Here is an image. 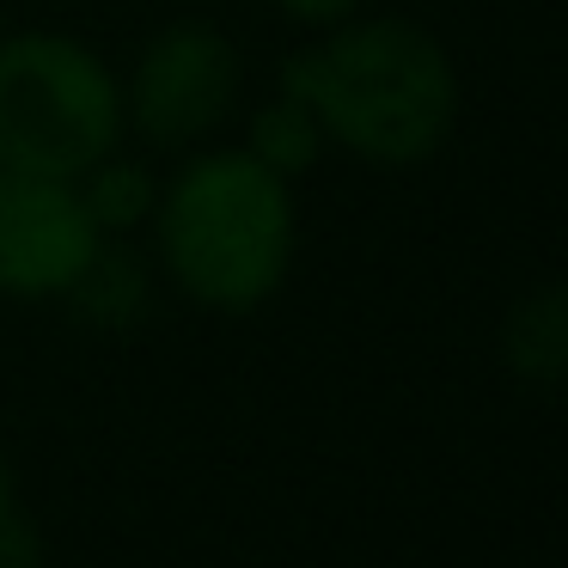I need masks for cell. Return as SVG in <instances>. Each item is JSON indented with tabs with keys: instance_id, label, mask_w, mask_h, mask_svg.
<instances>
[{
	"instance_id": "277c9868",
	"label": "cell",
	"mask_w": 568,
	"mask_h": 568,
	"mask_svg": "<svg viewBox=\"0 0 568 568\" xmlns=\"http://www.w3.org/2000/svg\"><path fill=\"white\" fill-rule=\"evenodd\" d=\"M239 99V50L214 26H165L141 50L123 116L153 148L202 141Z\"/></svg>"
},
{
	"instance_id": "8992f818",
	"label": "cell",
	"mask_w": 568,
	"mask_h": 568,
	"mask_svg": "<svg viewBox=\"0 0 568 568\" xmlns=\"http://www.w3.org/2000/svg\"><path fill=\"white\" fill-rule=\"evenodd\" d=\"M501 355H507V373L538 392H556L568 367V306H562V282H544L531 287L526 300H514L501 324Z\"/></svg>"
},
{
	"instance_id": "ba28073f",
	"label": "cell",
	"mask_w": 568,
	"mask_h": 568,
	"mask_svg": "<svg viewBox=\"0 0 568 568\" xmlns=\"http://www.w3.org/2000/svg\"><path fill=\"white\" fill-rule=\"evenodd\" d=\"M245 153H251V160H263L275 178H287V184H294V178H306L312 165H318L324 129H318V116H312L294 92H282L275 104H263V111L251 116Z\"/></svg>"
},
{
	"instance_id": "9c48e42d",
	"label": "cell",
	"mask_w": 568,
	"mask_h": 568,
	"mask_svg": "<svg viewBox=\"0 0 568 568\" xmlns=\"http://www.w3.org/2000/svg\"><path fill=\"white\" fill-rule=\"evenodd\" d=\"M80 202H87V214H92L99 233H129V226H141L153 214L160 190H153V178L141 172V165L104 153V160L80 178Z\"/></svg>"
},
{
	"instance_id": "5b68a950",
	"label": "cell",
	"mask_w": 568,
	"mask_h": 568,
	"mask_svg": "<svg viewBox=\"0 0 568 568\" xmlns=\"http://www.w3.org/2000/svg\"><path fill=\"white\" fill-rule=\"evenodd\" d=\"M80 184L0 165V294L13 300H55L74 287L87 257L99 251Z\"/></svg>"
},
{
	"instance_id": "30bf717a",
	"label": "cell",
	"mask_w": 568,
	"mask_h": 568,
	"mask_svg": "<svg viewBox=\"0 0 568 568\" xmlns=\"http://www.w3.org/2000/svg\"><path fill=\"white\" fill-rule=\"evenodd\" d=\"M0 568H43V544H38V531L19 519V507L7 514V526H0Z\"/></svg>"
},
{
	"instance_id": "6da1fadb",
	"label": "cell",
	"mask_w": 568,
	"mask_h": 568,
	"mask_svg": "<svg viewBox=\"0 0 568 568\" xmlns=\"http://www.w3.org/2000/svg\"><path fill=\"white\" fill-rule=\"evenodd\" d=\"M282 92L318 116L324 141L379 172L434 160L458 123V68L409 19H343L331 38L282 62Z\"/></svg>"
},
{
	"instance_id": "52a82bcc",
	"label": "cell",
	"mask_w": 568,
	"mask_h": 568,
	"mask_svg": "<svg viewBox=\"0 0 568 568\" xmlns=\"http://www.w3.org/2000/svg\"><path fill=\"white\" fill-rule=\"evenodd\" d=\"M68 300H74V312L87 324H99V331H129V324H141V312H148V270L135 263V251H116L99 239V251H92L87 270L74 275Z\"/></svg>"
},
{
	"instance_id": "8fae6325",
	"label": "cell",
	"mask_w": 568,
	"mask_h": 568,
	"mask_svg": "<svg viewBox=\"0 0 568 568\" xmlns=\"http://www.w3.org/2000/svg\"><path fill=\"white\" fill-rule=\"evenodd\" d=\"M294 26H318V31H331V26H343V19H355L361 13V0H275Z\"/></svg>"
},
{
	"instance_id": "7a4b0ae2",
	"label": "cell",
	"mask_w": 568,
	"mask_h": 568,
	"mask_svg": "<svg viewBox=\"0 0 568 568\" xmlns=\"http://www.w3.org/2000/svg\"><path fill=\"white\" fill-rule=\"evenodd\" d=\"M160 257L196 306L245 318L282 294L294 270V196L245 148L202 153L153 202Z\"/></svg>"
},
{
	"instance_id": "7c38bea8",
	"label": "cell",
	"mask_w": 568,
	"mask_h": 568,
	"mask_svg": "<svg viewBox=\"0 0 568 568\" xmlns=\"http://www.w3.org/2000/svg\"><path fill=\"white\" fill-rule=\"evenodd\" d=\"M7 514H13V477H7V458H0V526H7Z\"/></svg>"
},
{
	"instance_id": "3957f363",
	"label": "cell",
	"mask_w": 568,
	"mask_h": 568,
	"mask_svg": "<svg viewBox=\"0 0 568 568\" xmlns=\"http://www.w3.org/2000/svg\"><path fill=\"white\" fill-rule=\"evenodd\" d=\"M123 135L116 74L62 31L0 38V165L80 184Z\"/></svg>"
}]
</instances>
